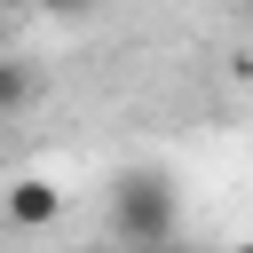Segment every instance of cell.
I'll use <instances>...</instances> for the list:
<instances>
[{
	"instance_id": "cell-4",
	"label": "cell",
	"mask_w": 253,
	"mask_h": 253,
	"mask_svg": "<svg viewBox=\"0 0 253 253\" xmlns=\"http://www.w3.org/2000/svg\"><path fill=\"white\" fill-rule=\"evenodd\" d=\"M16 8H40V16H55V24H79V16H95V0H16Z\"/></svg>"
},
{
	"instance_id": "cell-5",
	"label": "cell",
	"mask_w": 253,
	"mask_h": 253,
	"mask_svg": "<svg viewBox=\"0 0 253 253\" xmlns=\"http://www.w3.org/2000/svg\"><path fill=\"white\" fill-rule=\"evenodd\" d=\"M142 253H198V245H182V237H166V245H142Z\"/></svg>"
},
{
	"instance_id": "cell-6",
	"label": "cell",
	"mask_w": 253,
	"mask_h": 253,
	"mask_svg": "<svg viewBox=\"0 0 253 253\" xmlns=\"http://www.w3.org/2000/svg\"><path fill=\"white\" fill-rule=\"evenodd\" d=\"M229 253H253V245H229Z\"/></svg>"
},
{
	"instance_id": "cell-1",
	"label": "cell",
	"mask_w": 253,
	"mask_h": 253,
	"mask_svg": "<svg viewBox=\"0 0 253 253\" xmlns=\"http://www.w3.org/2000/svg\"><path fill=\"white\" fill-rule=\"evenodd\" d=\"M111 237H119V253H142V245L182 237L174 174H158V166H126V174L111 182Z\"/></svg>"
},
{
	"instance_id": "cell-2",
	"label": "cell",
	"mask_w": 253,
	"mask_h": 253,
	"mask_svg": "<svg viewBox=\"0 0 253 253\" xmlns=\"http://www.w3.org/2000/svg\"><path fill=\"white\" fill-rule=\"evenodd\" d=\"M8 221H16V229H47V221H63V190H55L47 174H16V182H8Z\"/></svg>"
},
{
	"instance_id": "cell-3",
	"label": "cell",
	"mask_w": 253,
	"mask_h": 253,
	"mask_svg": "<svg viewBox=\"0 0 253 253\" xmlns=\"http://www.w3.org/2000/svg\"><path fill=\"white\" fill-rule=\"evenodd\" d=\"M32 95H40V71H32L24 55H16V63H0V111H8V119H24V111H32Z\"/></svg>"
}]
</instances>
